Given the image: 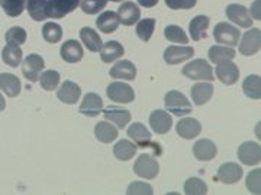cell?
<instances>
[{"mask_svg": "<svg viewBox=\"0 0 261 195\" xmlns=\"http://www.w3.org/2000/svg\"><path fill=\"white\" fill-rule=\"evenodd\" d=\"M47 3L48 0H28L27 9L31 18L37 22H42L47 19Z\"/></svg>", "mask_w": 261, "mask_h": 195, "instance_id": "e575fe53", "label": "cell"}, {"mask_svg": "<svg viewBox=\"0 0 261 195\" xmlns=\"http://www.w3.org/2000/svg\"><path fill=\"white\" fill-rule=\"evenodd\" d=\"M112 78H119V80H126V81H134L137 78V67L130 61H119L113 65L109 71Z\"/></svg>", "mask_w": 261, "mask_h": 195, "instance_id": "7402d4cb", "label": "cell"}, {"mask_svg": "<svg viewBox=\"0 0 261 195\" xmlns=\"http://www.w3.org/2000/svg\"><path fill=\"white\" fill-rule=\"evenodd\" d=\"M134 172L144 179H154L159 175L160 164L154 156L142 153L134 164Z\"/></svg>", "mask_w": 261, "mask_h": 195, "instance_id": "5b68a950", "label": "cell"}, {"mask_svg": "<svg viewBox=\"0 0 261 195\" xmlns=\"http://www.w3.org/2000/svg\"><path fill=\"white\" fill-rule=\"evenodd\" d=\"M192 100L195 102L196 106H203L211 100V97L214 95V85L209 83H199L195 84L192 87Z\"/></svg>", "mask_w": 261, "mask_h": 195, "instance_id": "603a6c76", "label": "cell"}, {"mask_svg": "<svg viewBox=\"0 0 261 195\" xmlns=\"http://www.w3.org/2000/svg\"><path fill=\"white\" fill-rule=\"evenodd\" d=\"M193 155L197 160H212L218 155V148L212 140L200 139L193 146Z\"/></svg>", "mask_w": 261, "mask_h": 195, "instance_id": "ffe728a7", "label": "cell"}, {"mask_svg": "<svg viewBox=\"0 0 261 195\" xmlns=\"http://www.w3.org/2000/svg\"><path fill=\"white\" fill-rule=\"evenodd\" d=\"M60 54H61V58L64 59L65 62L75 64V62H79V61L83 59V48H82L79 41L70 39V41H67V42H64L61 45Z\"/></svg>", "mask_w": 261, "mask_h": 195, "instance_id": "d6986e66", "label": "cell"}, {"mask_svg": "<svg viewBox=\"0 0 261 195\" xmlns=\"http://www.w3.org/2000/svg\"><path fill=\"white\" fill-rule=\"evenodd\" d=\"M116 15L119 18V23L125 26H132L140 20L141 10L134 2H125L119 6Z\"/></svg>", "mask_w": 261, "mask_h": 195, "instance_id": "9a60e30c", "label": "cell"}, {"mask_svg": "<svg viewBox=\"0 0 261 195\" xmlns=\"http://www.w3.org/2000/svg\"><path fill=\"white\" fill-rule=\"evenodd\" d=\"M200 130H202V124L193 117H183L176 126L178 136L186 140L195 139L196 136L200 135Z\"/></svg>", "mask_w": 261, "mask_h": 195, "instance_id": "ac0fdd59", "label": "cell"}, {"mask_svg": "<svg viewBox=\"0 0 261 195\" xmlns=\"http://www.w3.org/2000/svg\"><path fill=\"white\" fill-rule=\"evenodd\" d=\"M183 75L190 78V80H196V81H214V71L212 67L206 62L205 59H195L192 62L183 67Z\"/></svg>", "mask_w": 261, "mask_h": 195, "instance_id": "7a4b0ae2", "label": "cell"}, {"mask_svg": "<svg viewBox=\"0 0 261 195\" xmlns=\"http://www.w3.org/2000/svg\"><path fill=\"white\" fill-rule=\"evenodd\" d=\"M216 77L221 83L226 84V85H232L240 80V70L237 65L233 64L232 59L224 61V62L216 64Z\"/></svg>", "mask_w": 261, "mask_h": 195, "instance_id": "7c38bea8", "label": "cell"}, {"mask_svg": "<svg viewBox=\"0 0 261 195\" xmlns=\"http://www.w3.org/2000/svg\"><path fill=\"white\" fill-rule=\"evenodd\" d=\"M211 19L203 15H199L196 18L192 19L190 25H189V30H190V37L193 41H202L207 37L206 30L209 28Z\"/></svg>", "mask_w": 261, "mask_h": 195, "instance_id": "cb8c5ba5", "label": "cell"}, {"mask_svg": "<svg viewBox=\"0 0 261 195\" xmlns=\"http://www.w3.org/2000/svg\"><path fill=\"white\" fill-rule=\"evenodd\" d=\"M99 52H100V59H102L103 62L109 64V62H113V61L119 59L123 55L125 49H123V47H122L119 42L109 41V42L103 44Z\"/></svg>", "mask_w": 261, "mask_h": 195, "instance_id": "d4e9b609", "label": "cell"}, {"mask_svg": "<svg viewBox=\"0 0 261 195\" xmlns=\"http://www.w3.org/2000/svg\"><path fill=\"white\" fill-rule=\"evenodd\" d=\"M225 13H226V18L229 19L231 22H233L235 25L241 26V28H250L252 25L254 19L250 16L248 9L244 8L243 5H237V3L228 5Z\"/></svg>", "mask_w": 261, "mask_h": 195, "instance_id": "8fae6325", "label": "cell"}, {"mask_svg": "<svg viewBox=\"0 0 261 195\" xmlns=\"http://www.w3.org/2000/svg\"><path fill=\"white\" fill-rule=\"evenodd\" d=\"M260 169H254V171H251L248 174V177H247V188H248V191L252 192V194H260Z\"/></svg>", "mask_w": 261, "mask_h": 195, "instance_id": "f6af8a7d", "label": "cell"}, {"mask_svg": "<svg viewBox=\"0 0 261 195\" xmlns=\"http://www.w3.org/2000/svg\"><path fill=\"white\" fill-rule=\"evenodd\" d=\"M195 55V49L192 47H168L164 51V61L170 65H176L190 59L192 56Z\"/></svg>", "mask_w": 261, "mask_h": 195, "instance_id": "e0dca14e", "label": "cell"}, {"mask_svg": "<svg viewBox=\"0 0 261 195\" xmlns=\"http://www.w3.org/2000/svg\"><path fill=\"white\" fill-rule=\"evenodd\" d=\"M96 26L99 30H102L103 34H112L119 26V18L112 10L103 12L102 15L96 19Z\"/></svg>", "mask_w": 261, "mask_h": 195, "instance_id": "484cf974", "label": "cell"}, {"mask_svg": "<svg viewBox=\"0 0 261 195\" xmlns=\"http://www.w3.org/2000/svg\"><path fill=\"white\" fill-rule=\"evenodd\" d=\"M113 155L119 160H130L137 155V145L132 143L129 140H119L115 146H113Z\"/></svg>", "mask_w": 261, "mask_h": 195, "instance_id": "4dcf8cb0", "label": "cell"}, {"mask_svg": "<svg viewBox=\"0 0 261 195\" xmlns=\"http://www.w3.org/2000/svg\"><path fill=\"white\" fill-rule=\"evenodd\" d=\"M154 29H155V19H142L137 25V35L142 42H148L154 34Z\"/></svg>", "mask_w": 261, "mask_h": 195, "instance_id": "f35d334b", "label": "cell"}, {"mask_svg": "<svg viewBox=\"0 0 261 195\" xmlns=\"http://www.w3.org/2000/svg\"><path fill=\"white\" fill-rule=\"evenodd\" d=\"M216 177H218V179L221 182H224L226 185L237 184L243 178V169L235 162H226L224 165H221V168L218 169Z\"/></svg>", "mask_w": 261, "mask_h": 195, "instance_id": "5bb4252c", "label": "cell"}, {"mask_svg": "<svg viewBox=\"0 0 261 195\" xmlns=\"http://www.w3.org/2000/svg\"><path fill=\"white\" fill-rule=\"evenodd\" d=\"M0 8L8 16L16 18L23 13L27 3H25V0H0Z\"/></svg>", "mask_w": 261, "mask_h": 195, "instance_id": "d590c367", "label": "cell"}, {"mask_svg": "<svg viewBox=\"0 0 261 195\" xmlns=\"http://www.w3.org/2000/svg\"><path fill=\"white\" fill-rule=\"evenodd\" d=\"M128 195H152L154 189L152 186L147 184V182H132L128 189H126Z\"/></svg>", "mask_w": 261, "mask_h": 195, "instance_id": "ee69618b", "label": "cell"}, {"mask_svg": "<svg viewBox=\"0 0 261 195\" xmlns=\"http://www.w3.org/2000/svg\"><path fill=\"white\" fill-rule=\"evenodd\" d=\"M108 97L115 103H119V104H128L135 100V93H134V88L125 83H116L109 84L108 90Z\"/></svg>", "mask_w": 261, "mask_h": 195, "instance_id": "52a82bcc", "label": "cell"}, {"mask_svg": "<svg viewBox=\"0 0 261 195\" xmlns=\"http://www.w3.org/2000/svg\"><path fill=\"white\" fill-rule=\"evenodd\" d=\"M80 5V0H48L47 18L61 19L74 12Z\"/></svg>", "mask_w": 261, "mask_h": 195, "instance_id": "8992f818", "label": "cell"}, {"mask_svg": "<svg viewBox=\"0 0 261 195\" xmlns=\"http://www.w3.org/2000/svg\"><path fill=\"white\" fill-rule=\"evenodd\" d=\"M238 159L247 167L258 165L261 160V149L255 142H244L238 148Z\"/></svg>", "mask_w": 261, "mask_h": 195, "instance_id": "30bf717a", "label": "cell"}, {"mask_svg": "<svg viewBox=\"0 0 261 195\" xmlns=\"http://www.w3.org/2000/svg\"><path fill=\"white\" fill-rule=\"evenodd\" d=\"M94 136L102 143H112L113 140L118 138V129L113 126L112 123L100 121L94 127Z\"/></svg>", "mask_w": 261, "mask_h": 195, "instance_id": "f1b7e54d", "label": "cell"}, {"mask_svg": "<svg viewBox=\"0 0 261 195\" xmlns=\"http://www.w3.org/2000/svg\"><path fill=\"white\" fill-rule=\"evenodd\" d=\"M164 103H166L168 112H171L177 117H183V116H187L193 112L192 103L187 100L185 94L180 93L177 90L168 91L164 97Z\"/></svg>", "mask_w": 261, "mask_h": 195, "instance_id": "6da1fadb", "label": "cell"}, {"mask_svg": "<svg viewBox=\"0 0 261 195\" xmlns=\"http://www.w3.org/2000/svg\"><path fill=\"white\" fill-rule=\"evenodd\" d=\"M108 5V0H80V8L87 15L100 13Z\"/></svg>", "mask_w": 261, "mask_h": 195, "instance_id": "7bdbcfd3", "label": "cell"}, {"mask_svg": "<svg viewBox=\"0 0 261 195\" xmlns=\"http://www.w3.org/2000/svg\"><path fill=\"white\" fill-rule=\"evenodd\" d=\"M103 109L102 97L96 93H89L84 95L83 102L80 104V113L87 117H97Z\"/></svg>", "mask_w": 261, "mask_h": 195, "instance_id": "2e32d148", "label": "cell"}, {"mask_svg": "<svg viewBox=\"0 0 261 195\" xmlns=\"http://www.w3.org/2000/svg\"><path fill=\"white\" fill-rule=\"evenodd\" d=\"M164 37L170 42H177V44H183V45H186L189 42L186 32L177 25H168L166 30H164Z\"/></svg>", "mask_w": 261, "mask_h": 195, "instance_id": "60d3db41", "label": "cell"}, {"mask_svg": "<svg viewBox=\"0 0 261 195\" xmlns=\"http://www.w3.org/2000/svg\"><path fill=\"white\" fill-rule=\"evenodd\" d=\"M42 37L48 44H57L63 38V28L56 22H47L42 28Z\"/></svg>", "mask_w": 261, "mask_h": 195, "instance_id": "8d00e7d4", "label": "cell"}, {"mask_svg": "<svg viewBox=\"0 0 261 195\" xmlns=\"http://www.w3.org/2000/svg\"><path fill=\"white\" fill-rule=\"evenodd\" d=\"M44 67H45V61H44L42 56L38 55V54H31L22 62V73H23V77H27L28 81L35 83V81H38V78H39V74L44 71Z\"/></svg>", "mask_w": 261, "mask_h": 195, "instance_id": "ba28073f", "label": "cell"}, {"mask_svg": "<svg viewBox=\"0 0 261 195\" xmlns=\"http://www.w3.org/2000/svg\"><path fill=\"white\" fill-rule=\"evenodd\" d=\"M251 13L252 19L260 20V0H255V3L251 6Z\"/></svg>", "mask_w": 261, "mask_h": 195, "instance_id": "7dc6e473", "label": "cell"}, {"mask_svg": "<svg viewBox=\"0 0 261 195\" xmlns=\"http://www.w3.org/2000/svg\"><path fill=\"white\" fill-rule=\"evenodd\" d=\"M58 100L65 103V104H75L80 100L82 95V88L73 81H64L61 84L60 90H58Z\"/></svg>", "mask_w": 261, "mask_h": 195, "instance_id": "44dd1931", "label": "cell"}, {"mask_svg": "<svg viewBox=\"0 0 261 195\" xmlns=\"http://www.w3.org/2000/svg\"><path fill=\"white\" fill-rule=\"evenodd\" d=\"M128 136L138 145V148L145 149L149 146V148H154L155 155H161V152H163L161 146L157 143H152L151 133L142 123H132L128 127Z\"/></svg>", "mask_w": 261, "mask_h": 195, "instance_id": "3957f363", "label": "cell"}, {"mask_svg": "<svg viewBox=\"0 0 261 195\" xmlns=\"http://www.w3.org/2000/svg\"><path fill=\"white\" fill-rule=\"evenodd\" d=\"M22 56H23V52H22L20 47L6 45L2 49V59H3V62L12 67V68H18L20 62H22Z\"/></svg>", "mask_w": 261, "mask_h": 195, "instance_id": "1f68e13d", "label": "cell"}, {"mask_svg": "<svg viewBox=\"0 0 261 195\" xmlns=\"http://www.w3.org/2000/svg\"><path fill=\"white\" fill-rule=\"evenodd\" d=\"M185 192L187 195H205L207 194V185L200 178H189L185 184Z\"/></svg>", "mask_w": 261, "mask_h": 195, "instance_id": "b9f144b4", "label": "cell"}, {"mask_svg": "<svg viewBox=\"0 0 261 195\" xmlns=\"http://www.w3.org/2000/svg\"><path fill=\"white\" fill-rule=\"evenodd\" d=\"M138 3H140L142 8L149 9V8H154L159 3V0H138Z\"/></svg>", "mask_w": 261, "mask_h": 195, "instance_id": "c3c4849f", "label": "cell"}, {"mask_svg": "<svg viewBox=\"0 0 261 195\" xmlns=\"http://www.w3.org/2000/svg\"><path fill=\"white\" fill-rule=\"evenodd\" d=\"M80 39L84 44V47L87 48L89 51H92V52H99L103 45L102 38L99 37V34L94 29L89 28V26H84L80 30Z\"/></svg>", "mask_w": 261, "mask_h": 195, "instance_id": "83f0119b", "label": "cell"}, {"mask_svg": "<svg viewBox=\"0 0 261 195\" xmlns=\"http://www.w3.org/2000/svg\"><path fill=\"white\" fill-rule=\"evenodd\" d=\"M111 2H121V0H111Z\"/></svg>", "mask_w": 261, "mask_h": 195, "instance_id": "f907efd6", "label": "cell"}, {"mask_svg": "<svg viewBox=\"0 0 261 195\" xmlns=\"http://www.w3.org/2000/svg\"><path fill=\"white\" fill-rule=\"evenodd\" d=\"M5 39H6L8 45L20 47L27 42V30L20 26H13L5 34Z\"/></svg>", "mask_w": 261, "mask_h": 195, "instance_id": "ab89813d", "label": "cell"}, {"mask_svg": "<svg viewBox=\"0 0 261 195\" xmlns=\"http://www.w3.org/2000/svg\"><path fill=\"white\" fill-rule=\"evenodd\" d=\"M60 74L54 71V70H47V71H44V73H41L39 74V83H41V87L44 88V90H47V91H54L57 87H58V84H60Z\"/></svg>", "mask_w": 261, "mask_h": 195, "instance_id": "74e56055", "label": "cell"}, {"mask_svg": "<svg viewBox=\"0 0 261 195\" xmlns=\"http://www.w3.org/2000/svg\"><path fill=\"white\" fill-rule=\"evenodd\" d=\"M243 91L247 97L252 100H260L261 97V80L258 75H250L244 80Z\"/></svg>", "mask_w": 261, "mask_h": 195, "instance_id": "836d02e7", "label": "cell"}, {"mask_svg": "<svg viewBox=\"0 0 261 195\" xmlns=\"http://www.w3.org/2000/svg\"><path fill=\"white\" fill-rule=\"evenodd\" d=\"M149 126L157 135H166L173 126L171 114L164 110H154L149 116Z\"/></svg>", "mask_w": 261, "mask_h": 195, "instance_id": "4fadbf2b", "label": "cell"}, {"mask_svg": "<svg viewBox=\"0 0 261 195\" xmlns=\"http://www.w3.org/2000/svg\"><path fill=\"white\" fill-rule=\"evenodd\" d=\"M5 107H6V100H5V97L0 94V112H3Z\"/></svg>", "mask_w": 261, "mask_h": 195, "instance_id": "681fc988", "label": "cell"}, {"mask_svg": "<svg viewBox=\"0 0 261 195\" xmlns=\"http://www.w3.org/2000/svg\"><path fill=\"white\" fill-rule=\"evenodd\" d=\"M214 38L218 44L233 48L235 45H238V42H240L241 32L232 25H229L226 22H221V23H218L215 26Z\"/></svg>", "mask_w": 261, "mask_h": 195, "instance_id": "277c9868", "label": "cell"}, {"mask_svg": "<svg viewBox=\"0 0 261 195\" xmlns=\"http://www.w3.org/2000/svg\"><path fill=\"white\" fill-rule=\"evenodd\" d=\"M196 3H197V0H166V5L173 10L192 9V8H195Z\"/></svg>", "mask_w": 261, "mask_h": 195, "instance_id": "bcb514c9", "label": "cell"}, {"mask_svg": "<svg viewBox=\"0 0 261 195\" xmlns=\"http://www.w3.org/2000/svg\"><path fill=\"white\" fill-rule=\"evenodd\" d=\"M20 80L16 75L3 73L0 74V90L9 97H16L20 93Z\"/></svg>", "mask_w": 261, "mask_h": 195, "instance_id": "4316f807", "label": "cell"}, {"mask_svg": "<svg viewBox=\"0 0 261 195\" xmlns=\"http://www.w3.org/2000/svg\"><path fill=\"white\" fill-rule=\"evenodd\" d=\"M261 47V32L258 28L247 30L240 42V52L245 56L255 55Z\"/></svg>", "mask_w": 261, "mask_h": 195, "instance_id": "9c48e42d", "label": "cell"}, {"mask_svg": "<svg viewBox=\"0 0 261 195\" xmlns=\"http://www.w3.org/2000/svg\"><path fill=\"white\" fill-rule=\"evenodd\" d=\"M103 114L106 120L115 123L119 129H125V126L130 121V113L128 110H122L116 107H108Z\"/></svg>", "mask_w": 261, "mask_h": 195, "instance_id": "f546056e", "label": "cell"}, {"mask_svg": "<svg viewBox=\"0 0 261 195\" xmlns=\"http://www.w3.org/2000/svg\"><path fill=\"white\" fill-rule=\"evenodd\" d=\"M235 51L232 47H221V45H214L209 49V59L214 64H219L224 61H229L235 58Z\"/></svg>", "mask_w": 261, "mask_h": 195, "instance_id": "d6a6232c", "label": "cell"}]
</instances>
